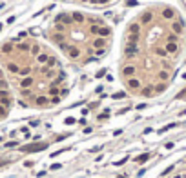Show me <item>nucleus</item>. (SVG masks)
<instances>
[{
	"mask_svg": "<svg viewBox=\"0 0 186 178\" xmlns=\"http://www.w3.org/2000/svg\"><path fill=\"white\" fill-rule=\"evenodd\" d=\"M29 71H31L29 67H20V73H18V75H20V76H27V75H29Z\"/></svg>",
	"mask_w": 186,
	"mask_h": 178,
	"instance_id": "nucleus-24",
	"label": "nucleus"
},
{
	"mask_svg": "<svg viewBox=\"0 0 186 178\" xmlns=\"http://www.w3.org/2000/svg\"><path fill=\"white\" fill-rule=\"evenodd\" d=\"M15 145H17V142H7L6 147H15Z\"/></svg>",
	"mask_w": 186,
	"mask_h": 178,
	"instance_id": "nucleus-41",
	"label": "nucleus"
},
{
	"mask_svg": "<svg viewBox=\"0 0 186 178\" xmlns=\"http://www.w3.org/2000/svg\"><path fill=\"white\" fill-rule=\"evenodd\" d=\"M139 35H128V44H137Z\"/></svg>",
	"mask_w": 186,
	"mask_h": 178,
	"instance_id": "nucleus-22",
	"label": "nucleus"
},
{
	"mask_svg": "<svg viewBox=\"0 0 186 178\" xmlns=\"http://www.w3.org/2000/svg\"><path fill=\"white\" fill-rule=\"evenodd\" d=\"M0 31H2V24H0Z\"/></svg>",
	"mask_w": 186,
	"mask_h": 178,
	"instance_id": "nucleus-45",
	"label": "nucleus"
},
{
	"mask_svg": "<svg viewBox=\"0 0 186 178\" xmlns=\"http://www.w3.org/2000/svg\"><path fill=\"white\" fill-rule=\"evenodd\" d=\"M93 47H95V49H104L106 47V40H104L102 36L95 38V40H93Z\"/></svg>",
	"mask_w": 186,
	"mask_h": 178,
	"instance_id": "nucleus-10",
	"label": "nucleus"
},
{
	"mask_svg": "<svg viewBox=\"0 0 186 178\" xmlns=\"http://www.w3.org/2000/svg\"><path fill=\"white\" fill-rule=\"evenodd\" d=\"M0 104L2 105H9V95H7V91L6 89H0Z\"/></svg>",
	"mask_w": 186,
	"mask_h": 178,
	"instance_id": "nucleus-7",
	"label": "nucleus"
},
{
	"mask_svg": "<svg viewBox=\"0 0 186 178\" xmlns=\"http://www.w3.org/2000/svg\"><path fill=\"white\" fill-rule=\"evenodd\" d=\"M49 55H46V53H40V55H38L37 56V60H38V64H46V66H48V62H49Z\"/></svg>",
	"mask_w": 186,
	"mask_h": 178,
	"instance_id": "nucleus-15",
	"label": "nucleus"
},
{
	"mask_svg": "<svg viewBox=\"0 0 186 178\" xmlns=\"http://www.w3.org/2000/svg\"><path fill=\"white\" fill-rule=\"evenodd\" d=\"M71 17H73V22H77V24H82V22L86 20V18H84V15H82V13H79V11H75Z\"/></svg>",
	"mask_w": 186,
	"mask_h": 178,
	"instance_id": "nucleus-16",
	"label": "nucleus"
},
{
	"mask_svg": "<svg viewBox=\"0 0 186 178\" xmlns=\"http://www.w3.org/2000/svg\"><path fill=\"white\" fill-rule=\"evenodd\" d=\"M111 35V29L108 27V26H100V29H99V36H102V38H108Z\"/></svg>",
	"mask_w": 186,
	"mask_h": 178,
	"instance_id": "nucleus-11",
	"label": "nucleus"
},
{
	"mask_svg": "<svg viewBox=\"0 0 186 178\" xmlns=\"http://www.w3.org/2000/svg\"><path fill=\"white\" fill-rule=\"evenodd\" d=\"M124 96H126V93H122V91H120V93H115V95H113L115 100H120V98H124Z\"/></svg>",
	"mask_w": 186,
	"mask_h": 178,
	"instance_id": "nucleus-28",
	"label": "nucleus"
},
{
	"mask_svg": "<svg viewBox=\"0 0 186 178\" xmlns=\"http://www.w3.org/2000/svg\"><path fill=\"white\" fill-rule=\"evenodd\" d=\"M66 124H68V126H71V124H75V120L73 118H66Z\"/></svg>",
	"mask_w": 186,
	"mask_h": 178,
	"instance_id": "nucleus-42",
	"label": "nucleus"
},
{
	"mask_svg": "<svg viewBox=\"0 0 186 178\" xmlns=\"http://www.w3.org/2000/svg\"><path fill=\"white\" fill-rule=\"evenodd\" d=\"M55 22H57V24L69 26V24H73V17H71V15H66V13H60V15H57Z\"/></svg>",
	"mask_w": 186,
	"mask_h": 178,
	"instance_id": "nucleus-2",
	"label": "nucleus"
},
{
	"mask_svg": "<svg viewBox=\"0 0 186 178\" xmlns=\"http://www.w3.org/2000/svg\"><path fill=\"white\" fill-rule=\"evenodd\" d=\"M135 71H137L135 66H124V67H122V76H124V78H133V76H135Z\"/></svg>",
	"mask_w": 186,
	"mask_h": 178,
	"instance_id": "nucleus-4",
	"label": "nucleus"
},
{
	"mask_svg": "<svg viewBox=\"0 0 186 178\" xmlns=\"http://www.w3.org/2000/svg\"><path fill=\"white\" fill-rule=\"evenodd\" d=\"M11 49H13V45H11V44H6L4 47H2V51H4V53H11Z\"/></svg>",
	"mask_w": 186,
	"mask_h": 178,
	"instance_id": "nucleus-29",
	"label": "nucleus"
},
{
	"mask_svg": "<svg viewBox=\"0 0 186 178\" xmlns=\"http://www.w3.org/2000/svg\"><path fill=\"white\" fill-rule=\"evenodd\" d=\"M66 53H68V56H69V58H79V56H80V49H79V47H75V45H69Z\"/></svg>",
	"mask_w": 186,
	"mask_h": 178,
	"instance_id": "nucleus-5",
	"label": "nucleus"
},
{
	"mask_svg": "<svg viewBox=\"0 0 186 178\" xmlns=\"http://www.w3.org/2000/svg\"><path fill=\"white\" fill-rule=\"evenodd\" d=\"M151 18H153V13H151V11H146V13H142L141 22H142V24H150V22H151Z\"/></svg>",
	"mask_w": 186,
	"mask_h": 178,
	"instance_id": "nucleus-13",
	"label": "nucleus"
},
{
	"mask_svg": "<svg viewBox=\"0 0 186 178\" xmlns=\"http://www.w3.org/2000/svg\"><path fill=\"white\" fill-rule=\"evenodd\" d=\"M31 53H33V55H40V47H38V45H33V47H31Z\"/></svg>",
	"mask_w": 186,
	"mask_h": 178,
	"instance_id": "nucleus-27",
	"label": "nucleus"
},
{
	"mask_svg": "<svg viewBox=\"0 0 186 178\" xmlns=\"http://www.w3.org/2000/svg\"><path fill=\"white\" fill-rule=\"evenodd\" d=\"M46 147H48V144H29V145L20 147V151H24V153H37V151H42Z\"/></svg>",
	"mask_w": 186,
	"mask_h": 178,
	"instance_id": "nucleus-1",
	"label": "nucleus"
},
{
	"mask_svg": "<svg viewBox=\"0 0 186 178\" xmlns=\"http://www.w3.org/2000/svg\"><path fill=\"white\" fill-rule=\"evenodd\" d=\"M7 69H9L11 73H20V67H18L17 64H13V62H9V64H7Z\"/></svg>",
	"mask_w": 186,
	"mask_h": 178,
	"instance_id": "nucleus-19",
	"label": "nucleus"
},
{
	"mask_svg": "<svg viewBox=\"0 0 186 178\" xmlns=\"http://www.w3.org/2000/svg\"><path fill=\"white\" fill-rule=\"evenodd\" d=\"M104 75H106V69H100V71L97 73V78H102Z\"/></svg>",
	"mask_w": 186,
	"mask_h": 178,
	"instance_id": "nucleus-34",
	"label": "nucleus"
},
{
	"mask_svg": "<svg viewBox=\"0 0 186 178\" xmlns=\"http://www.w3.org/2000/svg\"><path fill=\"white\" fill-rule=\"evenodd\" d=\"M108 2H110V0H100V4H108Z\"/></svg>",
	"mask_w": 186,
	"mask_h": 178,
	"instance_id": "nucleus-44",
	"label": "nucleus"
},
{
	"mask_svg": "<svg viewBox=\"0 0 186 178\" xmlns=\"http://www.w3.org/2000/svg\"><path fill=\"white\" fill-rule=\"evenodd\" d=\"M126 162H128V156H124V158H120L119 162H115L113 165H122V164H126Z\"/></svg>",
	"mask_w": 186,
	"mask_h": 178,
	"instance_id": "nucleus-31",
	"label": "nucleus"
},
{
	"mask_svg": "<svg viewBox=\"0 0 186 178\" xmlns=\"http://www.w3.org/2000/svg\"><path fill=\"white\" fill-rule=\"evenodd\" d=\"M182 26L184 24H181V22H179V24H172V31H173L175 35H181L182 33Z\"/></svg>",
	"mask_w": 186,
	"mask_h": 178,
	"instance_id": "nucleus-18",
	"label": "nucleus"
},
{
	"mask_svg": "<svg viewBox=\"0 0 186 178\" xmlns=\"http://www.w3.org/2000/svg\"><path fill=\"white\" fill-rule=\"evenodd\" d=\"M168 78H170L168 69H162V71H159V80H168Z\"/></svg>",
	"mask_w": 186,
	"mask_h": 178,
	"instance_id": "nucleus-20",
	"label": "nucleus"
},
{
	"mask_svg": "<svg viewBox=\"0 0 186 178\" xmlns=\"http://www.w3.org/2000/svg\"><path fill=\"white\" fill-rule=\"evenodd\" d=\"M172 127H175V124H168V126H164L162 129H159V133H166L168 129H172Z\"/></svg>",
	"mask_w": 186,
	"mask_h": 178,
	"instance_id": "nucleus-26",
	"label": "nucleus"
},
{
	"mask_svg": "<svg viewBox=\"0 0 186 178\" xmlns=\"http://www.w3.org/2000/svg\"><path fill=\"white\" fill-rule=\"evenodd\" d=\"M150 158V153H144V154H139V156L135 158V162H146Z\"/></svg>",
	"mask_w": 186,
	"mask_h": 178,
	"instance_id": "nucleus-21",
	"label": "nucleus"
},
{
	"mask_svg": "<svg viewBox=\"0 0 186 178\" xmlns=\"http://www.w3.org/2000/svg\"><path fill=\"white\" fill-rule=\"evenodd\" d=\"M142 95L150 96V95H151V87H146V89H142Z\"/></svg>",
	"mask_w": 186,
	"mask_h": 178,
	"instance_id": "nucleus-33",
	"label": "nucleus"
},
{
	"mask_svg": "<svg viewBox=\"0 0 186 178\" xmlns=\"http://www.w3.org/2000/svg\"><path fill=\"white\" fill-rule=\"evenodd\" d=\"M184 96H186V89H182V91H181V93H179V95H177L175 98H184Z\"/></svg>",
	"mask_w": 186,
	"mask_h": 178,
	"instance_id": "nucleus-35",
	"label": "nucleus"
},
{
	"mask_svg": "<svg viewBox=\"0 0 186 178\" xmlns=\"http://www.w3.org/2000/svg\"><path fill=\"white\" fill-rule=\"evenodd\" d=\"M58 102H60L58 96H53V98H51V104H58Z\"/></svg>",
	"mask_w": 186,
	"mask_h": 178,
	"instance_id": "nucleus-38",
	"label": "nucleus"
},
{
	"mask_svg": "<svg viewBox=\"0 0 186 178\" xmlns=\"http://www.w3.org/2000/svg\"><path fill=\"white\" fill-rule=\"evenodd\" d=\"M0 89H7V84L4 80H0Z\"/></svg>",
	"mask_w": 186,
	"mask_h": 178,
	"instance_id": "nucleus-39",
	"label": "nucleus"
},
{
	"mask_svg": "<svg viewBox=\"0 0 186 178\" xmlns=\"http://www.w3.org/2000/svg\"><path fill=\"white\" fill-rule=\"evenodd\" d=\"M157 55L164 58V56H168V51H166V49H162V47H157Z\"/></svg>",
	"mask_w": 186,
	"mask_h": 178,
	"instance_id": "nucleus-23",
	"label": "nucleus"
},
{
	"mask_svg": "<svg viewBox=\"0 0 186 178\" xmlns=\"http://www.w3.org/2000/svg\"><path fill=\"white\" fill-rule=\"evenodd\" d=\"M166 51H168V55H177V51H179L177 42H168L166 44Z\"/></svg>",
	"mask_w": 186,
	"mask_h": 178,
	"instance_id": "nucleus-6",
	"label": "nucleus"
},
{
	"mask_svg": "<svg viewBox=\"0 0 186 178\" xmlns=\"http://www.w3.org/2000/svg\"><path fill=\"white\" fill-rule=\"evenodd\" d=\"M104 53H106L104 49H97V51H95V55H99V56H102V55H104Z\"/></svg>",
	"mask_w": 186,
	"mask_h": 178,
	"instance_id": "nucleus-37",
	"label": "nucleus"
},
{
	"mask_svg": "<svg viewBox=\"0 0 186 178\" xmlns=\"http://www.w3.org/2000/svg\"><path fill=\"white\" fill-rule=\"evenodd\" d=\"M35 104H37V105H40V107H44V105H48V104H51V100H48V96H37V100H35Z\"/></svg>",
	"mask_w": 186,
	"mask_h": 178,
	"instance_id": "nucleus-12",
	"label": "nucleus"
},
{
	"mask_svg": "<svg viewBox=\"0 0 186 178\" xmlns=\"http://www.w3.org/2000/svg\"><path fill=\"white\" fill-rule=\"evenodd\" d=\"M55 27H57V31H64V24H57Z\"/></svg>",
	"mask_w": 186,
	"mask_h": 178,
	"instance_id": "nucleus-40",
	"label": "nucleus"
},
{
	"mask_svg": "<svg viewBox=\"0 0 186 178\" xmlns=\"http://www.w3.org/2000/svg\"><path fill=\"white\" fill-rule=\"evenodd\" d=\"M31 86H33V78H31V76H24V78L20 80V87L22 89H29Z\"/></svg>",
	"mask_w": 186,
	"mask_h": 178,
	"instance_id": "nucleus-8",
	"label": "nucleus"
},
{
	"mask_svg": "<svg viewBox=\"0 0 186 178\" xmlns=\"http://www.w3.org/2000/svg\"><path fill=\"white\" fill-rule=\"evenodd\" d=\"M141 33V26L139 24H131L130 29H128V35H139Z\"/></svg>",
	"mask_w": 186,
	"mask_h": 178,
	"instance_id": "nucleus-17",
	"label": "nucleus"
},
{
	"mask_svg": "<svg viewBox=\"0 0 186 178\" xmlns=\"http://www.w3.org/2000/svg\"><path fill=\"white\" fill-rule=\"evenodd\" d=\"M170 171H173V165H170V167H168V169H164V171H162V174H168V173H170Z\"/></svg>",
	"mask_w": 186,
	"mask_h": 178,
	"instance_id": "nucleus-36",
	"label": "nucleus"
},
{
	"mask_svg": "<svg viewBox=\"0 0 186 178\" xmlns=\"http://www.w3.org/2000/svg\"><path fill=\"white\" fill-rule=\"evenodd\" d=\"M91 4H100V0H89Z\"/></svg>",
	"mask_w": 186,
	"mask_h": 178,
	"instance_id": "nucleus-43",
	"label": "nucleus"
},
{
	"mask_svg": "<svg viewBox=\"0 0 186 178\" xmlns=\"http://www.w3.org/2000/svg\"><path fill=\"white\" fill-rule=\"evenodd\" d=\"M108 116H110V111L106 109V111H104V113H102V114H100V116H99V120H106Z\"/></svg>",
	"mask_w": 186,
	"mask_h": 178,
	"instance_id": "nucleus-32",
	"label": "nucleus"
},
{
	"mask_svg": "<svg viewBox=\"0 0 186 178\" xmlns=\"http://www.w3.org/2000/svg\"><path fill=\"white\" fill-rule=\"evenodd\" d=\"M6 114H7V107H6V105H2V107H0V118L6 116Z\"/></svg>",
	"mask_w": 186,
	"mask_h": 178,
	"instance_id": "nucleus-30",
	"label": "nucleus"
},
{
	"mask_svg": "<svg viewBox=\"0 0 186 178\" xmlns=\"http://www.w3.org/2000/svg\"><path fill=\"white\" fill-rule=\"evenodd\" d=\"M128 87L130 89H141V80L135 78V76L133 78H128Z\"/></svg>",
	"mask_w": 186,
	"mask_h": 178,
	"instance_id": "nucleus-9",
	"label": "nucleus"
},
{
	"mask_svg": "<svg viewBox=\"0 0 186 178\" xmlns=\"http://www.w3.org/2000/svg\"><path fill=\"white\" fill-rule=\"evenodd\" d=\"M137 53H139L137 44H126V49H124V55L126 56H137Z\"/></svg>",
	"mask_w": 186,
	"mask_h": 178,
	"instance_id": "nucleus-3",
	"label": "nucleus"
},
{
	"mask_svg": "<svg viewBox=\"0 0 186 178\" xmlns=\"http://www.w3.org/2000/svg\"><path fill=\"white\" fill-rule=\"evenodd\" d=\"M57 64H58L57 58H55V56H51V58H49V62H48V67H55Z\"/></svg>",
	"mask_w": 186,
	"mask_h": 178,
	"instance_id": "nucleus-25",
	"label": "nucleus"
},
{
	"mask_svg": "<svg viewBox=\"0 0 186 178\" xmlns=\"http://www.w3.org/2000/svg\"><path fill=\"white\" fill-rule=\"evenodd\" d=\"M162 17H164L166 20H172V18L175 17V11L172 9V7H166V9L162 11Z\"/></svg>",
	"mask_w": 186,
	"mask_h": 178,
	"instance_id": "nucleus-14",
	"label": "nucleus"
}]
</instances>
